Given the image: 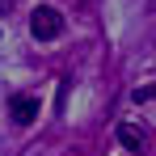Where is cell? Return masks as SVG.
<instances>
[{
	"label": "cell",
	"mask_w": 156,
	"mask_h": 156,
	"mask_svg": "<svg viewBox=\"0 0 156 156\" xmlns=\"http://www.w3.org/2000/svg\"><path fill=\"white\" fill-rule=\"evenodd\" d=\"M152 9H156V0H152Z\"/></svg>",
	"instance_id": "cell-5"
},
{
	"label": "cell",
	"mask_w": 156,
	"mask_h": 156,
	"mask_svg": "<svg viewBox=\"0 0 156 156\" xmlns=\"http://www.w3.org/2000/svg\"><path fill=\"white\" fill-rule=\"evenodd\" d=\"M30 34L38 38V42H51L63 34V13L55 9V4H38L34 13H30Z\"/></svg>",
	"instance_id": "cell-1"
},
{
	"label": "cell",
	"mask_w": 156,
	"mask_h": 156,
	"mask_svg": "<svg viewBox=\"0 0 156 156\" xmlns=\"http://www.w3.org/2000/svg\"><path fill=\"white\" fill-rule=\"evenodd\" d=\"M13 4H17V0H0V13H9V9H13Z\"/></svg>",
	"instance_id": "cell-4"
},
{
	"label": "cell",
	"mask_w": 156,
	"mask_h": 156,
	"mask_svg": "<svg viewBox=\"0 0 156 156\" xmlns=\"http://www.w3.org/2000/svg\"><path fill=\"white\" fill-rule=\"evenodd\" d=\"M9 114H13L17 127H30V122L38 118V97H34V93H17V97L9 101Z\"/></svg>",
	"instance_id": "cell-2"
},
{
	"label": "cell",
	"mask_w": 156,
	"mask_h": 156,
	"mask_svg": "<svg viewBox=\"0 0 156 156\" xmlns=\"http://www.w3.org/2000/svg\"><path fill=\"white\" fill-rule=\"evenodd\" d=\"M118 144H122L127 152H148V135L135 127V122H122V127H118Z\"/></svg>",
	"instance_id": "cell-3"
}]
</instances>
